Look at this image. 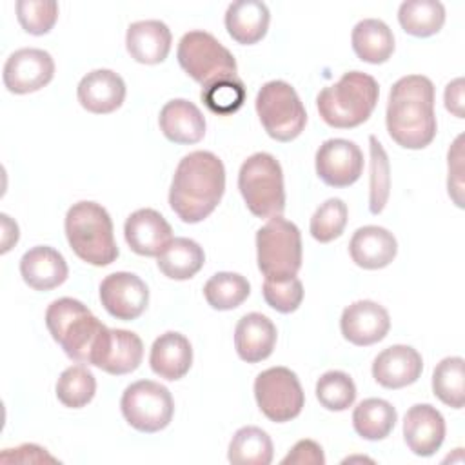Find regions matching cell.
<instances>
[{"instance_id": "6da1fadb", "label": "cell", "mask_w": 465, "mask_h": 465, "mask_svg": "<svg viewBox=\"0 0 465 465\" xmlns=\"http://www.w3.org/2000/svg\"><path fill=\"white\" fill-rule=\"evenodd\" d=\"M223 191V162L211 151H193L180 160L174 171L169 205L182 222L198 223L218 207Z\"/></svg>"}, {"instance_id": "7a4b0ae2", "label": "cell", "mask_w": 465, "mask_h": 465, "mask_svg": "<svg viewBox=\"0 0 465 465\" xmlns=\"http://www.w3.org/2000/svg\"><path fill=\"white\" fill-rule=\"evenodd\" d=\"M385 124L389 136L405 149H423L436 136L434 84L423 74L396 80L389 93Z\"/></svg>"}, {"instance_id": "3957f363", "label": "cell", "mask_w": 465, "mask_h": 465, "mask_svg": "<svg viewBox=\"0 0 465 465\" xmlns=\"http://www.w3.org/2000/svg\"><path fill=\"white\" fill-rule=\"evenodd\" d=\"M45 325L71 360L89 365L109 331L89 307L74 298L54 300L45 311Z\"/></svg>"}, {"instance_id": "277c9868", "label": "cell", "mask_w": 465, "mask_h": 465, "mask_svg": "<svg viewBox=\"0 0 465 465\" xmlns=\"http://www.w3.org/2000/svg\"><path fill=\"white\" fill-rule=\"evenodd\" d=\"M380 96L378 82L361 71H349L320 91L316 107L322 120L336 129L361 125L372 114Z\"/></svg>"}, {"instance_id": "5b68a950", "label": "cell", "mask_w": 465, "mask_h": 465, "mask_svg": "<svg viewBox=\"0 0 465 465\" xmlns=\"http://www.w3.org/2000/svg\"><path fill=\"white\" fill-rule=\"evenodd\" d=\"M65 236L74 254L85 263L104 267L118 258L113 220L96 202L73 203L65 214Z\"/></svg>"}, {"instance_id": "8992f818", "label": "cell", "mask_w": 465, "mask_h": 465, "mask_svg": "<svg viewBox=\"0 0 465 465\" xmlns=\"http://www.w3.org/2000/svg\"><path fill=\"white\" fill-rule=\"evenodd\" d=\"M238 189L247 209L258 218L282 216L285 209L283 171L269 153L251 154L240 167Z\"/></svg>"}, {"instance_id": "52a82bcc", "label": "cell", "mask_w": 465, "mask_h": 465, "mask_svg": "<svg viewBox=\"0 0 465 465\" xmlns=\"http://www.w3.org/2000/svg\"><path fill=\"white\" fill-rule=\"evenodd\" d=\"M256 260L265 280L282 282L302 267V234L296 223L272 216L256 232Z\"/></svg>"}, {"instance_id": "ba28073f", "label": "cell", "mask_w": 465, "mask_h": 465, "mask_svg": "<svg viewBox=\"0 0 465 465\" xmlns=\"http://www.w3.org/2000/svg\"><path fill=\"white\" fill-rule=\"evenodd\" d=\"M256 113L265 133L276 142L294 140L307 124V113L296 89L283 80H271L260 87Z\"/></svg>"}, {"instance_id": "9c48e42d", "label": "cell", "mask_w": 465, "mask_h": 465, "mask_svg": "<svg viewBox=\"0 0 465 465\" xmlns=\"http://www.w3.org/2000/svg\"><path fill=\"white\" fill-rule=\"evenodd\" d=\"M180 67L198 84L207 85L218 78L236 74L232 53L207 31H189L182 36L176 51Z\"/></svg>"}, {"instance_id": "30bf717a", "label": "cell", "mask_w": 465, "mask_h": 465, "mask_svg": "<svg viewBox=\"0 0 465 465\" xmlns=\"http://www.w3.org/2000/svg\"><path fill=\"white\" fill-rule=\"evenodd\" d=\"M125 421L140 432H158L165 429L174 414V401L167 387L140 380L131 383L120 400Z\"/></svg>"}, {"instance_id": "8fae6325", "label": "cell", "mask_w": 465, "mask_h": 465, "mask_svg": "<svg viewBox=\"0 0 465 465\" xmlns=\"http://www.w3.org/2000/svg\"><path fill=\"white\" fill-rule=\"evenodd\" d=\"M254 398L260 411L276 423L296 418L305 403L298 376L287 367H271L254 380Z\"/></svg>"}, {"instance_id": "7c38bea8", "label": "cell", "mask_w": 465, "mask_h": 465, "mask_svg": "<svg viewBox=\"0 0 465 465\" xmlns=\"http://www.w3.org/2000/svg\"><path fill=\"white\" fill-rule=\"evenodd\" d=\"M54 76L53 56L36 47H24L9 54L4 64V85L9 93L27 94L45 87Z\"/></svg>"}, {"instance_id": "4fadbf2b", "label": "cell", "mask_w": 465, "mask_h": 465, "mask_svg": "<svg viewBox=\"0 0 465 465\" xmlns=\"http://www.w3.org/2000/svg\"><path fill=\"white\" fill-rule=\"evenodd\" d=\"M363 171L361 149L345 138L325 140L316 151V174L329 187H349Z\"/></svg>"}, {"instance_id": "5bb4252c", "label": "cell", "mask_w": 465, "mask_h": 465, "mask_svg": "<svg viewBox=\"0 0 465 465\" xmlns=\"http://www.w3.org/2000/svg\"><path fill=\"white\" fill-rule=\"evenodd\" d=\"M100 302L113 318L131 322L145 311L149 289L145 282L133 272H113L100 283Z\"/></svg>"}, {"instance_id": "9a60e30c", "label": "cell", "mask_w": 465, "mask_h": 465, "mask_svg": "<svg viewBox=\"0 0 465 465\" xmlns=\"http://www.w3.org/2000/svg\"><path fill=\"white\" fill-rule=\"evenodd\" d=\"M340 329L347 341L358 347H367L387 336L391 318L383 305L372 300H360L343 309Z\"/></svg>"}, {"instance_id": "2e32d148", "label": "cell", "mask_w": 465, "mask_h": 465, "mask_svg": "<svg viewBox=\"0 0 465 465\" xmlns=\"http://www.w3.org/2000/svg\"><path fill=\"white\" fill-rule=\"evenodd\" d=\"M125 242L140 256H160L173 242L169 222L154 209H138L125 220Z\"/></svg>"}, {"instance_id": "e0dca14e", "label": "cell", "mask_w": 465, "mask_h": 465, "mask_svg": "<svg viewBox=\"0 0 465 465\" xmlns=\"http://www.w3.org/2000/svg\"><path fill=\"white\" fill-rule=\"evenodd\" d=\"M143 358V343L138 334L125 329H109L91 365L109 374H129L136 371Z\"/></svg>"}, {"instance_id": "ac0fdd59", "label": "cell", "mask_w": 465, "mask_h": 465, "mask_svg": "<svg viewBox=\"0 0 465 465\" xmlns=\"http://www.w3.org/2000/svg\"><path fill=\"white\" fill-rule=\"evenodd\" d=\"M403 438L416 456H432L445 440L441 412L429 403L412 405L403 420Z\"/></svg>"}, {"instance_id": "d6986e66", "label": "cell", "mask_w": 465, "mask_h": 465, "mask_svg": "<svg viewBox=\"0 0 465 465\" xmlns=\"http://www.w3.org/2000/svg\"><path fill=\"white\" fill-rule=\"evenodd\" d=\"M423 371L421 354L409 345H391L372 361V378L385 389L412 385Z\"/></svg>"}, {"instance_id": "ffe728a7", "label": "cell", "mask_w": 465, "mask_h": 465, "mask_svg": "<svg viewBox=\"0 0 465 465\" xmlns=\"http://www.w3.org/2000/svg\"><path fill=\"white\" fill-rule=\"evenodd\" d=\"M80 105L94 114L116 111L125 100V82L111 69H94L87 73L76 89Z\"/></svg>"}, {"instance_id": "44dd1931", "label": "cell", "mask_w": 465, "mask_h": 465, "mask_svg": "<svg viewBox=\"0 0 465 465\" xmlns=\"http://www.w3.org/2000/svg\"><path fill=\"white\" fill-rule=\"evenodd\" d=\"M349 252L358 267L374 271L387 267L398 252V242L391 231L378 225H365L354 231Z\"/></svg>"}, {"instance_id": "7402d4cb", "label": "cell", "mask_w": 465, "mask_h": 465, "mask_svg": "<svg viewBox=\"0 0 465 465\" xmlns=\"http://www.w3.org/2000/svg\"><path fill=\"white\" fill-rule=\"evenodd\" d=\"M20 274L35 291H51L67 280L69 269L64 256L49 247L36 245L20 258Z\"/></svg>"}, {"instance_id": "603a6c76", "label": "cell", "mask_w": 465, "mask_h": 465, "mask_svg": "<svg viewBox=\"0 0 465 465\" xmlns=\"http://www.w3.org/2000/svg\"><path fill=\"white\" fill-rule=\"evenodd\" d=\"M276 336V327L265 314L249 312L236 323L234 349L243 361L258 363L272 354Z\"/></svg>"}, {"instance_id": "cb8c5ba5", "label": "cell", "mask_w": 465, "mask_h": 465, "mask_svg": "<svg viewBox=\"0 0 465 465\" xmlns=\"http://www.w3.org/2000/svg\"><path fill=\"white\" fill-rule=\"evenodd\" d=\"M171 31L160 20L133 22L125 33L127 53L136 62L147 65L163 62L171 51Z\"/></svg>"}, {"instance_id": "d4e9b609", "label": "cell", "mask_w": 465, "mask_h": 465, "mask_svg": "<svg viewBox=\"0 0 465 465\" xmlns=\"http://www.w3.org/2000/svg\"><path fill=\"white\" fill-rule=\"evenodd\" d=\"M163 136L174 143H196L205 134V116L185 98L169 100L158 116Z\"/></svg>"}, {"instance_id": "484cf974", "label": "cell", "mask_w": 465, "mask_h": 465, "mask_svg": "<svg viewBox=\"0 0 465 465\" xmlns=\"http://www.w3.org/2000/svg\"><path fill=\"white\" fill-rule=\"evenodd\" d=\"M149 365L163 380L176 381L183 378L193 365L191 341L174 331L160 334L151 347Z\"/></svg>"}, {"instance_id": "4316f807", "label": "cell", "mask_w": 465, "mask_h": 465, "mask_svg": "<svg viewBox=\"0 0 465 465\" xmlns=\"http://www.w3.org/2000/svg\"><path fill=\"white\" fill-rule=\"evenodd\" d=\"M269 20V9L260 0H238L229 4L225 11V29L242 45L260 42L267 33Z\"/></svg>"}, {"instance_id": "83f0119b", "label": "cell", "mask_w": 465, "mask_h": 465, "mask_svg": "<svg viewBox=\"0 0 465 465\" xmlns=\"http://www.w3.org/2000/svg\"><path fill=\"white\" fill-rule=\"evenodd\" d=\"M351 42L356 56L367 64H383L394 53V35L378 18L360 20L352 29Z\"/></svg>"}, {"instance_id": "f1b7e54d", "label": "cell", "mask_w": 465, "mask_h": 465, "mask_svg": "<svg viewBox=\"0 0 465 465\" xmlns=\"http://www.w3.org/2000/svg\"><path fill=\"white\" fill-rule=\"evenodd\" d=\"M156 258L158 269L171 280H189L205 263L203 249L191 238H173L165 251Z\"/></svg>"}, {"instance_id": "f546056e", "label": "cell", "mask_w": 465, "mask_h": 465, "mask_svg": "<svg viewBox=\"0 0 465 465\" xmlns=\"http://www.w3.org/2000/svg\"><path fill=\"white\" fill-rule=\"evenodd\" d=\"M398 420L396 409L381 398H367L354 407L352 425L354 430L371 441H378L387 438Z\"/></svg>"}, {"instance_id": "4dcf8cb0", "label": "cell", "mask_w": 465, "mask_h": 465, "mask_svg": "<svg viewBox=\"0 0 465 465\" xmlns=\"http://www.w3.org/2000/svg\"><path fill=\"white\" fill-rule=\"evenodd\" d=\"M398 22L405 33L427 38L443 27L445 7L438 0H407L398 9Z\"/></svg>"}, {"instance_id": "1f68e13d", "label": "cell", "mask_w": 465, "mask_h": 465, "mask_svg": "<svg viewBox=\"0 0 465 465\" xmlns=\"http://www.w3.org/2000/svg\"><path fill=\"white\" fill-rule=\"evenodd\" d=\"M272 441L260 427H242L234 432L227 458L236 465H269L272 461Z\"/></svg>"}, {"instance_id": "d6a6232c", "label": "cell", "mask_w": 465, "mask_h": 465, "mask_svg": "<svg viewBox=\"0 0 465 465\" xmlns=\"http://www.w3.org/2000/svg\"><path fill=\"white\" fill-rule=\"evenodd\" d=\"M249 292L247 278L238 272H216L203 285V296L216 311L236 309L247 300Z\"/></svg>"}, {"instance_id": "836d02e7", "label": "cell", "mask_w": 465, "mask_h": 465, "mask_svg": "<svg viewBox=\"0 0 465 465\" xmlns=\"http://www.w3.org/2000/svg\"><path fill=\"white\" fill-rule=\"evenodd\" d=\"M465 361L460 356L443 358L432 372V392L449 407L461 409L465 403Z\"/></svg>"}, {"instance_id": "e575fe53", "label": "cell", "mask_w": 465, "mask_h": 465, "mask_svg": "<svg viewBox=\"0 0 465 465\" xmlns=\"http://www.w3.org/2000/svg\"><path fill=\"white\" fill-rule=\"evenodd\" d=\"M94 392L96 380L93 372L82 363L67 367L56 381V398L69 409L85 407L94 398Z\"/></svg>"}, {"instance_id": "d590c367", "label": "cell", "mask_w": 465, "mask_h": 465, "mask_svg": "<svg viewBox=\"0 0 465 465\" xmlns=\"http://www.w3.org/2000/svg\"><path fill=\"white\" fill-rule=\"evenodd\" d=\"M371 154V178H369V211L380 214L389 200L391 193V163L383 145L376 136H369Z\"/></svg>"}, {"instance_id": "8d00e7d4", "label": "cell", "mask_w": 465, "mask_h": 465, "mask_svg": "<svg viewBox=\"0 0 465 465\" xmlns=\"http://www.w3.org/2000/svg\"><path fill=\"white\" fill-rule=\"evenodd\" d=\"M202 102L216 114H232L245 102V85L238 74L218 78L202 87Z\"/></svg>"}, {"instance_id": "74e56055", "label": "cell", "mask_w": 465, "mask_h": 465, "mask_svg": "<svg viewBox=\"0 0 465 465\" xmlns=\"http://www.w3.org/2000/svg\"><path fill=\"white\" fill-rule=\"evenodd\" d=\"M316 398L327 411H345L356 400V385L343 371H329L316 381Z\"/></svg>"}, {"instance_id": "f35d334b", "label": "cell", "mask_w": 465, "mask_h": 465, "mask_svg": "<svg viewBox=\"0 0 465 465\" xmlns=\"http://www.w3.org/2000/svg\"><path fill=\"white\" fill-rule=\"evenodd\" d=\"M347 205L340 198L325 200L311 218V234L320 243H329L334 238L341 236L347 225Z\"/></svg>"}, {"instance_id": "ab89813d", "label": "cell", "mask_w": 465, "mask_h": 465, "mask_svg": "<svg viewBox=\"0 0 465 465\" xmlns=\"http://www.w3.org/2000/svg\"><path fill=\"white\" fill-rule=\"evenodd\" d=\"M16 18L25 33L42 36L56 24L58 4L54 0H18Z\"/></svg>"}, {"instance_id": "60d3db41", "label": "cell", "mask_w": 465, "mask_h": 465, "mask_svg": "<svg viewBox=\"0 0 465 465\" xmlns=\"http://www.w3.org/2000/svg\"><path fill=\"white\" fill-rule=\"evenodd\" d=\"M263 300L267 302L269 307H272L274 311H278L282 314L294 312L303 300V285L296 276H292L289 280H282V282L265 280L263 282Z\"/></svg>"}, {"instance_id": "b9f144b4", "label": "cell", "mask_w": 465, "mask_h": 465, "mask_svg": "<svg viewBox=\"0 0 465 465\" xmlns=\"http://www.w3.org/2000/svg\"><path fill=\"white\" fill-rule=\"evenodd\" d=\"M461 142L463 136L460 134L452 147L449 149V180H447V187H449V196H452V200L456 202L458 207H463V200H461V193H463V151H461Z\"/></svg>"}, {"instance_id": "7bdbcfd3", "label": "cell", "mask_w": 465, "mask_h": 465, "mask_svg": "<svg viewBox=\"0 0 465 465\" xmlns=\"http://www.w3.org/2000/svg\"><path fill=\"white\" fill-rule=\"evenodd\" d=\"M283 465H323L325 456L322 447L312 440H300L282 460Z\"/></svg>"}, {"instance_id": "ee69618b", "label": "cell", "mask_w": 465, "mask_h": 465, "mask_svg": "<svg viewBox=\"0 0 465 465\" xmlns=\"http://www.w3.org/2000/svg\"><path fill=\"white\" fill-rule=\"evenodd\" d=\"M2 463H11V461H22V463H38V461H51L56 463V458L45 452V449L35 445V443H24L16 449H4L0 456Z\"/></svg>"}, {"instance_id": "f6af8a7d", "label": "cell", "mask_w": 465, "mask_h": 465, "mask_svg": "<svg viewBox=\"0 0 465 465\" xmlns=\"http://www.w3.org/2000/svg\"><path fill=\"white\" fill-rule=\"evenodd\" d=\"M445 107L450 111L454 116L463 118V78H456L447 84L445 87Z\"/></svg>"}, {"instance_id": "bcb514c9", "label": "cell", "mask_w": 465, "mask_h": 465, "mask_svg": "<svg viewBox=\"0 0 465 465\" xmlns=\"http://www.w3.org/2000/svg\"><path fill=\"white\" fill-rule=\"evenodd\" d=\"M0 218H2V229H4V238H2V252H7V251L11 249V245L18 242V225L15 223V225H13V229L9 231V229H7L9 225H7L5 214H2Z\"/></svg>"}]
</instances>
